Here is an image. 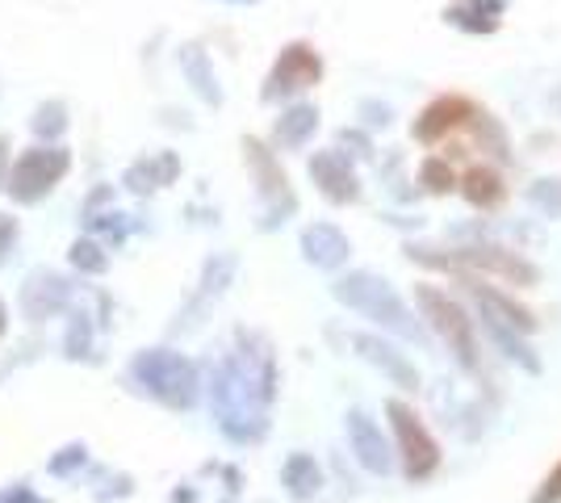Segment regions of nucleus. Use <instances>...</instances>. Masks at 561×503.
I'll return each mask as SVG.
<instances>
[{
    "instance_id": "2f4dec72",
    "label": "nucleus",
    "mask_w": 561,
    "mask_h": 503,
    "mask_svg": "<svg viewBox=\"0 0 561 503\" xmlns=\"http://www.w3.org/2000/svg\"><path fill=\"white\" fill-rule=\"evenodd\" d=\"M533 503H561V461H558V470L540 482V491H537V500Z\"/></svg>"
},
{
    "instance_id": "6ab92c4d",
    "label": "nucleus",
    "mask_w": 561,
    "mask_h": 503,
    "mask_svg": "<svg viewBox=\"0 0 561 503\" xmlns=\"http://www.w3.org/2000/svg\"><path fill=\"white\" fill-rule=\"evenodd\" d=\"M503 9H507V0H457L445 18L448 25H457L466 34H494Z\"/></svg>"
},
{
    "instance_id": "f8f14e48",
    "label": "nucleus",
    "mask_w": 561,
    "mask_h": 503,
    "mask_svg": "<svg viewBox=\"0 0 561 503\" xmlns=\"http://www.w3.org/2000/svg\"><path fill=\"white\" fill-rule=\"evenodd\" d=\"M310 181L319 185V193L335 202V206H348L360 197V181H356V168L348 164L344 151H314L310 156Z\"/></svg>"
},
{
    "instance_id": "f03ea898",
    "label": "nucleus",
    "mask_w": 561,
    "mask_h": 503,
    "mask_svg": "<svg viewBox=\"0 0 561 503\" xmlns=\"http://www.w3.org/2000/svg\"><path fill=\"white\" fill-rule=\"evenodd\" d=\"M130 378L164 408L188 411L197 408V395H202V374L185 353H172V348H142L130 361Z\"/></svg>"
},
{
    "instance_id": "a878e982",
    "label": "nucleus",
    "mask_w": 561,
    "mask_h": 503,
    "mask_svg": "<svg viewBox=\"0 0 561 503\" xmlns=\"http://www.w3.org/2000/svg\"><path fill=\"white\" fill-rule=\"evenodd\" d=\"M93 353V315L71 311L68 315V332H64V357L68 361H89Z\"/></svg>"
},
{
    "instance_id": "7c9ffc66",
    "label": "nucleus",
    "mask_w": 561,
    "mask_h": 503,
    "mask_svg": "<svg viewBox=\"0 0 561 503\" xmlns=\"http://www.w3.org/2000/svg\"><path fill=\"white\" fill-rule=\"evenodd\" d=\"M18 236H22L18 218H13V215H0V268L13 261V252H18Z\"/></svg>"
},
{
    "instance_id": "72a5a7b5",
    "label": "nucleus",
    "mask_w": 561,
    "mask_h": 503,
    "mask_svg": "<svg viewBox=\"0 0 561 503\" xmlns=\"http://www.w3.org/2000/svg\"><path fill=\"white\" fill-rule=\"evenodd\" d=\"M110 202H114V190H110V185L93 190V193H89V202H84V218L96 215V206H110Z\"/></svg>"
},
{
    "instance_id": "423d86ee",
    "label": "nucleus",
    "mask_w": 561,
    "mask_h": 503,
    "mask_svg": "<svg viewBox=\"0 0 561 503\" xmlns=\"http://www.w3.org/2000/svg\"><path fill=\"white\" fill-rule=\"evenodd\" d=\"M415 302H420L423 319L432 323V332L448 344V353L466 369H478V335H473V319L461 311V302H453L445 289L436 286H415Z\"/></svg>"
},
{
    "instance_id": "bb28decb",
    "label": "nucleus",
    "mask_w": 561,
    "mask_h": 503,
    "mask_svg": "<svg viewBox=\"0 0 561 503\" xmlns=\"http://www.w3.org/2000/svg\"><path fill=\"white\" fill-rule=\"evenodd\" d=\"M473 135H478V144H482V151H494L499 160H512V144H507V130L499 126V122L491 118V114H473Z\"/></svg>"
},
{
    "instance_id": "f704fd0d",
    "label": "nucleus",
    "mask_w": 561,
    "mask_h": 503,
    "mask_svg": "<svg viewBox=\"0 0 561 503\" xmlns=\"http://www.w3.org/2000/svg\"><path fill=\"white\" fill-rule=\"evenodd\" d=\"M340 144L344 147H360V156H369V139L360 130H340Z\"/></svg>"
},
{
    "instance_id": "9b49d317",
    "label": "nucleus",
    "mask_w": 561,
    "mask_h": 503,
    "mask_svg": "<svg viewBox=\"0 0 561 503\" xmlns=\"http://www.w3.org/2000/svg\"><path fill=\"white\" fill-rule=\"evenodd\" d=\"M473 114H478V105L469 101V96L461 93H445L436 96V101H427L423 105V114L415 118V126H411V135L420 139V144H440L445 135H453L457 126H466V122H473Z\"/></svg>"
},
{
    "instance_id": "1a4fd4ad",
    "label": "nucleus",
    "mask_w": 561,
    "mask_h": 503,
    "mask_svg": "<svg viewBox=\"0 0 561 503\" xmlns=\"http://www.w3.org/2000/svg\"><path fill=\"white\" fill-rule=\"evenodd\" d=\"M386 415H390V424H394L398 449H402V461H407V475H411V479H427V475L440 466V445L432 441V432L423 428V420L407 408V403L394 399V403L386 408Z\"/></svg>"
},
{
    "instance_id": "aec40b11",
    "label": "nucleus",
    "mask_w": 561,
    "mask_h": 503,
    "mask_svg": "<svg viewBox=\"0 0 561 503\" xmlns=\"http://www.w3.org/2000/svg\"><path fill=\"white\" fill-rule=\"evenodd\" d=\"M461 193H466V202L473 210H499L503 202H507V185H503V176L486 164H473L461 176Z\"/></svg>"
},
{
    "instance_id": "58836bf2",
    "label": "nucleus",
    "mask_w": 561,
    "mask_h": 503,
    "mask_svg": "<svg viewBox=\"0 0 561 503\" xmlns=\"http://www.w3.org/2000/svg\"><path fill=\"white\" fill-rule=\"evenodd\" d=\"M231 4H252V0H231Z\"/></svg>"
},
{
    "instance_id": "4c0bfd02",
    "label": "nucleus",
    "mask_w": 561,
    "mask_h": 503,
    "mask_svg": "<svg viewBox=\"0 0 561 503\" xmlns=\"http://www.w3.org/2000/svg\"><path fill=\"white\" fill-rule=\"evenodd\" d=\"M9 332V307H4V298H0V340Z\"/></svg>"
},
{
    "instance_id": "cd10ccee",
    "label": "nucleus",
    "mask_w": 561,
    "mask_h": 503,
    "mask_svg": "<svg viewBox=\"0 0 561 503\" xmlns=\"http://www.w3.org/2000/svg\"><path fill=\"white\" fill-rule=\"evenodd\" d=\"M420 185L427 193H448L453 185H457L453 164H448V160H440V156H427V160L420 164Z\"/></svg>"
},
{
    "instance_id": "4be33fe9",
    "label": "nucleus",
    "mask_w": 561,
    "mask_h": 503,
    "mask_svg": "<svg viewBox=\"0 0 561 503\" xmlns=\"http://www.w3.org/2000/svg\"><path fill=\"white\" fill-rule=\"evenodd\" d=\"M68 105L64 101H43L34 114H30V135L38 139V144H59L64 135H68Z\"/></svg>"
},
{
    "instance_id": "c756f323",
    "label": "nucleus",
    "mask_w": 561,
    "mask_h": 503,
    "mask_svg": "<svg viewBox=\"0 0 561 503\" xmlns=\"http://www.w3.org/2000/svg\"><path fill=\"white\" fill-rule=\"evenodd\" d=\"M528 197L537 202L540 210H549V215H561V181H537Z\"/></svg>"
},
{
    "instance_id": "2eb2a0df",
    "label": "nucleus",
    "mask_w": 561,
    "mask_h": 503,
    "mask_svg": "<svg viewBox=\"0 0 561 503\" xmlns=\"http://www.w3.org/2000/svg\"><path fill=\"white\" fill-rule=\"evenodd\" d=\"M466 289L482 302V315H486V319H499V323H507V328H515V332H533V328H537V319H533L528 307H519L515 298L499 294V289L482 286L478 277H466Z\"/></svg>"
},
{
    "instance_id": "7ed1b4c3",
    "label": "nucleus",
    "mask_w": 561,
    "mask_h": 503,
    "mask_svg": "<svg viewBox=\"0 0 561 503\" xmlns=\"http://www.w3.org/2000/svg\"><path fill=\"white\" fill-rule=\"evenodd\" d=\"M331 294L352 307V311H360L365 319H377L381 328H390L398 335H420V319L407 311V302L394 294V286L386 282V277H374V273H344V277H335V286Z\"/></svg>"
},
{
    "instance_id": "39448f33",
    "label": "nucleus",
    "mask_w": 561,
    "mask_h": 503,
    "mask_svg": "<svg viewBox=\"0 0 561 503\" xmlns=\"http://www.w3.org/2000/svg\"><path fill=\"white\" fill-rule=\"evenodd\" d=\"M71 168V151L59 144H38L30 147L18 164L9 168V185L4 193L18 202V206H38V202H47L50 190L68 176Z\"/></svg>"
},
{
    "instance_id": "c9c22d12",
    "label": "nucleus",
    "mask_w": 561,
    "mask_h": 503,
    "mask_svg": "<svg viewBox=\"0 0 561 503\" xmlns=\"http://www.w3.org/2000/svg\"><path fill=\"white\" fill-rule=\"evenodd\" d=\"M0 503H47V500H38V495H30L25 487H18V491H0Z\"/></svg>"
},
{
    "instance_id": "b1692460",
    "label": "nucleus",
    "mask_w": 561,
    "mask_h": 503,
    "mask_svg": "<svg viewBox=\"0 0 561 503\" xmlns=\"http://www.w3.org/2000/svg\"><path fill=\"white\" fill-rule=\"evenodd\" d=\"M280 479H285V487H289V495H294V500H310V495L319 491V466H314V457L294 454L289 461H285Z\"/></svg>"
},
{
    "instance_id": "0eeeda50",
    "label": "nucleus",
    "mask_w": 561,
    "mask_h": 503,
    "mask_svg": "<svg viewBox=\"0 0 561 503\" xmlns=\"http://www.w3.org/2000/svg\"><path fill=\"white\" fill-rule=\"evenodd\" d=\"M243 156H248V168L256 176V193L264 202V218H260V231H277L285 218L298 215V197L289 190V176L280 172L277 156L260 139H243Z\"/></svg>"
},
{
    "instance_id": "393cba45",
    "label": "nucleus",
    "mask_w": 561,
    "mask_h": 503,
    "mask_svg": "<svg viewBox=\"0 0 561 503\" xmlns=\"http://www.w3.org/2000/svg\"><path fill=\"white\" fill-rule=\"evenodd\" d=\"M231 277H234V256H227V252L210 256V261H206V268H202V289H197L193 307H206L210 298H218L222 289L231 286Z\"/></svg>"
},
{
    "instance_id": "ddd939ff",
    "label": "nucleus",
    "mask_w": 561,
    "mask_h": 503,
    "mask_svg": "<svg viewBox=\"0 0 561 503\" xmlns=\"http://www.w3.org/2000/svg\"><path fill=\"white\" fill-rule=\"evenodd\" d=\"M302 256L314 268H340L352 256V240L335 222H310L302 231Z\"/></svg>"
},
{
    "instance_id": "4468645a",
    "label": "nucleus",
    "mask_w": 561,
    "mask_h": 503,
    "mask_svg": "<svg viewBox=\"0 0 561 503\" xmlns=\"http://www.w3.org/2000/svg\"><path fill=\"white\" fill-rule=\"evenodd\" d=\"M181 176V156L176 151H160L151 160H135V164L122 172V185L139 197H151L160 185H172Z\"/></svg>"
},
{
    "instance_id": "e433bc0d",
    "label": "nucleus",
    "mask_w": 561,
    "mask_h": 503,
    "mask_svg": "<svg viewBox=\"0 0 561 503\" xmlns=\"http://www.w3.org/2000/svg\"><path fill=\"white\" fill-rule=\"evenodd\" d=\"M360 114H374V126H386V122H390V110H386V105H374V101H365V105H360Z\"/></svg>"
},
{
    "instance_id": "f3484780",
    "label": "nucleus",
    "mask_w": 561,
    "mask_h": 503,
    "mask_svg": "<svg viewBox=\"0 0 561 503\" xmlns=\"http://www.w3.org/2000/svg\"><path fill=\"white\" fill-rule=\"evenodd\" d=\"M314 130H319V105L298 101V105H289L277 118L273 139H277V147H285V151H298V147H306L314 139Z\"/></svg>"
},
{
    "instance_id": "c85d7f7f",
    "label": "nucleus",
    "mask_w": 561,
    "mask_h": 503,
    "mask_svg": "<svg viewBox=\"0 0 561 503\" xmlns=\"http://www.w3.org/2000/svg\"><path fill=\"white\" fill-rule=\"evenodd\" d=\"M84 461H89V445H84V441H71V445H64L59 454L50 457L47 470H50V479H71Z\"/></svg>"
},
{
    "instance_id": "473e14b6",
    "label": "nucleus",
    "mask_w": 561,
    "mask_h": 503,
    "mask_svg": "<svg viewBox=\"0 0 561 503\" xmlns=\"http://www.w3.org/2000/svg\"><path fill=\"white\" fill-rule=\"evenodd\" d=\"M9 168H13V139L0 135V190L9 185Z\"/></svg>"
},
{
    "instance_id": "20e7f679",
    "label": "nucleus",
    "mask_w": 561,
    "mask_h": 503,
    "mask_svg": "<svg viewBox=\"0 0 561 503\" xmlns=\"http://www.w3.org/2000/svg\"><path fill=\"white\" fill-rule=\"evenodd\" d=\"M411 252V261H423V264H436V268H453V273H494V277H503V282H512V286H537V264H528L524 256H515L507 248H499V243H469V248H453L448 256H436L432 248H407Z\"/></svg>"
},
{
    "instance_id": "6e6552de",
    "label": "nucleus",
    "mask_w": 561,
    "mask_h": 503,
    "mask_svg": "<svg viewBox=\"0 0 561 503\" xmlns=\"http://www.w3.org/2000/svg\"><path fill=\"white\" fill-rule=\"evenodd\" d=\"M319 80H323V55L310 43H289V47H280L273 72L264 76L260 101H289V96L314 89Z\"/></svg>"
},
{
    "instance_id": "dca6fc26",
    "label": "nucleus",
    "mask_w": 561,
    "mask_h": 503,
    "mask_svg": "<svg viewBox=\"0 0 561 503\" xmlns=\"http://www.w3.org/2000/svg\"><path fill=\"white\" fill-rule=\"evenodd\" d=\"M176 59H181V72H185V80L193 84V93L202 96L206 105H222V84H218V76H214V64H210V55H206V47H202V43H185Z\"/></svg>"
},
{
    "instance_id": "9d476101",
    "label": "nucleus",
    "mask_w": 561,
    "mask_h": 503,
    "mask_svg": "<svg viewBox=\"0 0 561 503\" xmlns=\"http://www.w3.org/2000/svg\"><path fill=\"white\" fill-rule=\"evenodd\" d=\"M71 294H76V282H68L64 273H55V268H34L22 282L18 302H22V315L30 323H47V319L68 311Z\"/></svg>"
},
{
    "instance_id": "a211bd4d",
    "label": "nucleus",
    "mask_w": 561,
    "mask_h": 503,
    "mask_svg": "<svg viewBox=\"0 0 561 503\" xmlns=\"http://www.w3.org/2000/svg\"><path fill=\"white\" fill-rule=\"evenodd\" d=\"M348 436H352V449L356 457L369 466V470H390V454H386V441H381V432L377 424L365 415V411H348Z\"/></svg>"
},
{
    "instance_id": "412c9836",
    "label": "nucleus",
    "mask_w": 561,
    "mask_h": 503,
    "mask_svg": "<svg viewBox=\"0 0 561 503\" xmlns=\"http://www.w3.org/2000/svg\"><path fill=\"white\" fill-rule=\"evenodd\" d=\"M352 344L360 348V357H369L374 365H381V369H386L398 386H420V374L407 365V357H402V353H394L390 344H381L377 335H352Z\"/></svg>"
},
{
    "instance_id": "5701e85b",
    "label": "nucleus",
    "mask_w": 561,
    "mask_h": 503,
    "mask_svg": "<svg viewBox=\"0 0 561 503\" xmlns=\"http://www.w3.org/2000/svg\"><path fill=\"white\" fill-rule=\"evenodd\" d=\"M68 264L84 277H101L110 268V252H105V240L96 236H80V240L68 248Z\"/></svg>"
},
{
    "instance_id": "f257e3e1",
    "label": "nucleus",
    "mask_w": 561,
    "mask_h": 503,
    "mask_svg": "<svg viewBox=\"0 0 561 503\" xmlns=\"http://www.w3.org/2000/svg\"><path fill=\"white\" fill-rule=\"evenodd\" d=\"M273 390H277V369H273L268 344L260 335H239V348L214 369L210 378V403L218 415V428L239 445L260 441L268 428Z\"/></svg>"
}]
</instances>
